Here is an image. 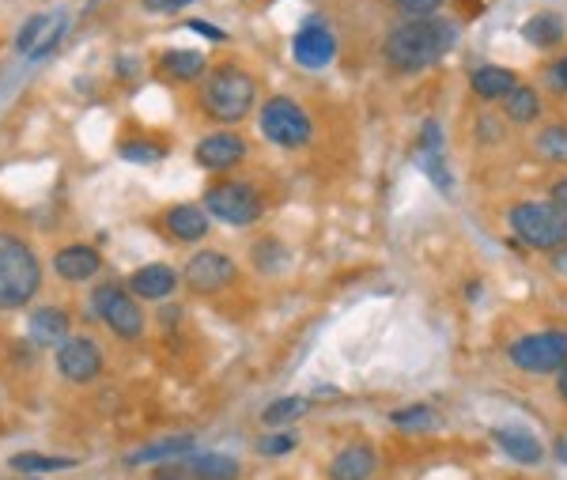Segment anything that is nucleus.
<instances>
[{"label":"nucleus","instance_id":"41","mask_svg":"<svg viewBox=\"0 0 567 480\" xmlns=\"http://www.w3.org/2000/svg\"><path fill=\"white\" fill-rule=\"evenodd\" d=\"M556 458L567 465V435H560V439H556Z\"/></svg>","mask_w":567,"mask_h":480},{"label":"nucleus","instance_id":"26","mask_svg":"<svg viewBox=\"0 0 567 480\" xmlns=\"http://www.w3.org/2000/svg\"><path fill=\"white\" fill-rule=\"evenodd\" d=\"M390 424L397 431H413V435H424V431L439 428V412L431 405H405V409L390 412Z\"/></svg>","mask_w":567,"mask_h":480},{"label":"nucleus","instance_id":"11","mask_svg":"<svg viewBox=\"0 0 567 480\" xmlns=\"http://www.w3.org/2000/svg\"><path fill=\"white\" fill-rule=\"evenodd\" d=\"M292 57L295 65H303L310 72L326 69L329 61L337 57V38H333V31H329L322 19H307L299 27V35L292 38Z\"/></svg>","mask_w":567,"mask_h":480},{"label":"nucleus","instance_id":"19","mask_svg":"<svg viewBox=\"0 0 567 480\" xmlns=\"http://www.w3.org/2000/svg\"><path fill=\"white\" fill-rule=\"evenodd\" d=\"M69 314L61 307H42L31 314V341L42 344V348H53V344L69 341Z\"/></svg>","mask_w":567,"mask_h":480},{"label":"nucleus","instance_id":"37","mask_svg":"<svg viewBox=\"0 0 567 480\" xmlns=\"http://www.w3.org/2000/svg\"><path fill=\"white\" fill-rule=\"evenodd\" d=\"M549 201H552V205H556V208H564V212H567V178H560V182L552 186Z\"/></svg>","mask_w":567,"mask_h":480},{"label":"nucleus","instance_id":"7","mask_svg":"<svg viewBox=\"0 0 567 480\" xmlns=\"http://www.w3.org/2000/svg\"><path fill=\"white\" fill-rule=\"evenodd\" d=\"M205 212L231 223V227H250V223L261 220L265 201H261L258 189L246 186V182H220L205 193Z\"/></svg>","mask_w":567,"mask_h":480},{"label":"nucleus","instance_id":"28","mask_svg":"<svg viewBox=\"0 0 567 480\" xmlns=\"http://www.w3.org/2000/svg\"><path fill=\"white\" fill-rule=\"evenodd\" d=\"M16 473H61V469H76V458H57V454H16L12 458Z\"/></svg>","mask_w":567,"mask_h":480},{"label":"nucleus","instance_id":"15","mask_svg":"<svg viewBox=\"0 0 567 480\" xmlns=\"http://www.w3.org/2000/svg\"><path fill=\"white\" fill-rule=\"evenodd\" d=\"M492 443H496V450L503 454V458H511V462H518V465L545 462V446H541V439L522 428H492Z\"/></svg>","mask_w":567,"mask_h":480},{"label":"nucleus","instance_id":"35","mask_svg":"<svg viewBox=\"0 0 567 480\" xmlns=\"http://www.w3.org/2000/svg\"><path fill=\"white\" fill-rule=\"evenodd\" d=\"M549 87L552 91H567V57H560V61L549 65Z\"/></svg>","mask_w":567,"mask_h":480},{"label":"nucleus","instance_id":"20","mask_svg":"<svg viewBox=\"0 0 567 480\" xmlns=\"http://www.w3.org/2000/svg\"><path fill=\"white\" fill-rule=\"evenodd\" d=\"M167 231L178 242H201L208 235V212L201 205H174L167 212Z\"/></svg>","mask_w":567,"mask_h":480},{"label":"nucleus","instance_id":"25","mask_svg":"<svg viewBox=\"0 0 567 480\" xmlns=\"http://www.w3.org/2000/svg\"><path fill=\"white\" fill-rule=\"evenodd\" d=\"M522 35H526V42H533L537 50H549V46H556V42L564 38V19L552 16V12H541V16L526 19Z\"/></svg>","mask_w":567,"mask_h":480},{"label":"nucleus","instance_id":"10","mask_svg":"<svg viewBox=\"0 0 567 480\" xmlns=\"http://www.w3.org/2000/svg\"><path fill=\"white\" fill-rule=\"evenodd\" d=\"M57 371L84 386L103 375V348L91 341V337H69V341L57 348Z\"/></svg>","mask_w":567,"mask_h":480},{"label":"nucleus","instance_id":"39","mask_svg":"<svg viewBox=\"0 0 567 480\" xmlns=\"http://www.w3.org/2000/svg\"><path fill=\"white\" fill-rule=\"evenodd\" d=\"M155 480H186V469H178V465H171V469H159V473H155Z\"/></svg>","mask_w":567,"mask_h":480},{"label":"nucleus","instance_id":"32","mask_svg":"<svg viewBox=\"0 0 567 480\" xmlns=\"http://www.w3.org/2000/svg\"><path fill=\"white\" fill-rule=\"evenodd\" d=\"M295 446H299L295 431H273V435H261L258 439V454L261 458H288Z\"/></svg>","mask_w":567,"mask_h":480},{"label":"nucleus","instance_id":"17","mask_svg":"<svg viewBox=\"0 0 567 480\" xmlns=\"http://www.w3.org/2000/svg\"><path fill=\"white\" fill-rule=\"evenodd\" d=\"M239 458L224 450H193L186 458V473L193 480H239Z\"/></svg>","mask_w":567,"mask_h":480},{"label":"nucleus","instance_id":"4","mask_svg":"<svg viewBox=\"0 0 567 480\" xmlns=\"http://www.w3.org/2000/svg\"><path fill=\"white\" fill-rule=\"evenodd\" d=\"M511 227L530 250H560L567 246V212L552 201H518L511 208Z\"/></svg>","mask_w":567,"mask_h":480},{"label":"nucleus","instance_id":"33","mask_svg":"<svg viewBox=\"0 0 567 480\" xmlns=\"http://www.w3.org/2000/svg\"><path fill=\"white\" fill-rule=\"evenodd\" d=\"M118 152L121 159H129V163H155V159H163V148L152 144V140H125Z\"/></svg>","mask_w":567,"mask_h":480},{"label":"nucleus","instance_id":"27","mask_svg":"<svg viewBox=\"0 0 567 480\" xmlns=\"http://www.w3.org/2000/svg\"><path fill=\"white\" fill-rule=\"evenodd\" d=\"M163 72L171 80H197L205 72V53L197 50H171L163 53Z\"/></svg>","mask_w":567,"mask_h":480},{"label":"nucleus","instance_id":"5","mask_svg":"<svg viewBox=\"0 0 567 480\" xmlns=\"http://www.w3.org/2000/svg\"><path fill=\"white\" fill-rule=\"evenodd\" d=\"M258 129L261 137L284 148V152H295V148H307L310 137H314V125H310V114L303 106L288 99V95H273L265 99L258 114Z\"/></svg>","mask_w":567,"mask_h":480},{"label":"nucleus","instance_id":"42","mask_svg":"<svg viewBox=\"0 0 567 480\" xmlns=\"http://www.w3.org/2000/svg\"><path fill=\"white\" fill-rule=\"evenodd\" d=\"M148 4H155V0H148Z\"/></svg>","mask_w":567,"mask_h":480},{"label":"nucleus","instance_id":"6","mask_svg":"<svg viewBox=\"0 0 567 480\" xmlns=\"http://www.w3.org/2000/svg\"><path fill=\"white\" fill-rule=\"evenodd\" d=\"M507 360L526 375H560L567 367V333L564 329H545V333L518 337L507 348Z\"/></svg>","mask_w":567,"mask_h":480},{"label":"nucleus","instance_id":"18","mask_svg":"<svg viewBox=\"0 0 567 480\" xmlns=\"http://www.w3.org/2000/svg\"><path fill=\"white\" fill-rule=\"evenodd\" d=\"M518 84V76L511 69H499V65H484L469 76V87H473V95L484 99V103H503L507 95H511V87Z\"/></svg>","mask_w":567,"mask_h":480},{"label":"nucleus","instance_id":"29","mask_svg":"<svg viewBox=\"0 0 567 480\" xmlns=\"http://www.w3.org/2000/svg\"><path fill=\"white\" fill-rule=\"evenodd\" d=\"M413 163L424 174H428L431 186H435V189H443V193H450V189H454V178H450L447 163H443V152H424V148H416Z\"/></svg>","mask_w":567,"mask_h":480},{"label":"nucleus","instance_id":"38","mask_svg":"<svg viewBox=\"0 0 567 480\" xmlns=\"http://www.w3.org/2000/svg\"><path fill=\"white\" fill-rule=\"evenodd\" d=\"M552 273H556V276H567V246L552 250Z\"/></svg>","mask_w":567,"mask_h":480},{"label":"nucleus","instance_id":"30","mask_svg":"<svg viewBox=\"0 0 567 480\" xmlns=\"http://www.w3.org/2000/svg\"><path fill=\"white\" fill-rule=\"evenodd\" d=\"M537 155L549 163H567V125H545L537 133Z\"/></svg>","mask_w":567,"mask_h":480},{"label":"nucleus","instance_id":"36","mask_svg":"<svg viewBox=\"0 0 567 480\" xmlns=\"http://www.w3.org/2000/svg\"><path fill=\"white\" fill-rule=\"evenodd\" d=\"M189 27H193V31H197V35H205V38H212V42H224V31H220V27H212V23H205V19H193V23H189Z\"/></svg>","mask_w":567,"mask_h":480},{"label":"nucleus","instance_id":"8","mask_svg":"<svg viewBox=\"0 0 567 480\" xmlns=\"http://www.w3.org/2000/svg\"><path fill=\"white\" fill-rule=\"evenodd\" d=\"M91 307L103 318L106 326L118 333L121 341H140L144 337V310L137 307V299L125 292L121 284H99L91 292Z\"/></svg>","mask_w":567,"mask_h":480},{"label":"nucleus","instance_id":"31","mask_svg":"<svg viewBox=\"0 0 567 480\" xmlns=\"http://www.w3.org/2000/svg\"><path fill=\"white\" fill-rule=\"evenodd\" d=\"M288 261H292V254H288V246L276 239H265L254 246V265H258L261 273H284L288 269Z\"/></svg>","mask_w":567,"mask_h":480},{"label":"nucleus","instance_id":"40","mask_svg":"<svg viewBox=\"0 0 567 480\" xmlns=\"http://www.w3.org/2000/svg\"><path fill=\"white\" fill-rule=\"evenodd\" d=\"M556 394H560V401L567 405V367L560 371V375H556Z\"/></svg>","mask_w":567,"mask_h":480},{"label":"nucleus","instance_id":"24","mask_svg":"<svg viewBox=\"0 0 567 480\" xmlns=\"http://www.w3.org/2000/svg\"><path fill=\"white\" fill-rule=\"evenodd\" d=\"M310 409V397H276V401H269L265 409H261V424L265 428H288L292 420H299V416H307Z\"/></svg>","mask_w":567,"mask_h":480},{"label":"nucleus","instance_id":"2","mask_svg":"<svg viewBox=\"0 0 567 480\" xmlns=\"http://www.w3.org/2000/svg\"><path fill=\"white\" fill-rule=\"evenodd\" d=\"M42 288V261L19 235L0 231V310L27 307Z\"/></svg>","mask_w":567,"mask_h":480},{"label":"nucleus","instance_id":"14","mask_svg":"<svg viewBox=\"0 0 567 480\" xmlns=\"http://www.w3.org/2000/svg\"><path fill=\"white\" fill-rule=\"evenodd\" d=\"M178 280H182V276L174 273L171 265H163V261H152V265H144V269H137V273L129 276V292L137 295V299H152V303H163L167 295H174Z\"/></svg>","mask_w":567,"mask_h":480},{"label":"nucleus","instance_id":"34","mask_svg":"<svg viewBox=\"0 0 567 480\" xmlns=\"http://www.w3.org/2000/svg\"><path fill=\"white\" fill-rule=\"evenodd\" d=\"M443 4H447V0H397V8L409 19H431Z\"/></svg>","mask_w":567,"mask_h":480},{"label":"nucleus","instance_id":"22","mask_svg":"<svg viewBox=\"0 0 567 480\" xmlns=\"http://www.w3.org/2000/svg\"><path fill=\"white\" fill-rule=\"evenodd\" d=\"M57 19H61V12H38V16L27 19V23H23V31L16 35L19 57H35V53L42 50V42L50 38V31L57 27Z\"/></svg>","mask_w":567,"mask_h":480},{"label":"nucleus","instance_id":"9","mask_svg":"<svg viewBox=\"0 0 567 480\" xmlns=\"http://www.w3.org/2000/svg\"><path fill=\"white\" fill-rule=\"evenodd\" d=\"M186 288L193 295H216L235 284V261L220 254V250H201L186 261Z\"/></svg>","mask_w":567,"mask_h":480},{"label":"nucleus","instance_id":"13","mask_svg":"<svg viewBox=\"0 0 567 480\" xmlns=\"http://www.w3.org/2000/svg\"><path fill=\"white\" fill-rule=\"evenodd\" d=\"M99 269H103V254L95 246H84V242L57 250V258H53V273L61 276V280H69V284H84Z\"/></svg>","mask_w":567,"mask_h":480},{"label":"nucleus","instance_id":"21","mask_svg":"<svg viewBox=\"0 0 567 480\" xmlns=\"http://www.w3.org/2000/svg\"><path fill=\"white\" fill-rule=\"evenodd\" d=\"M503 118L511 121V125H533V121L541 118V95L530 84H515L511 95L503 99Z\"/></svg>","mask_w":567,"mask_h":480},{"label":"nucleus","instance_id":"16","mask_svg":"<svg viewBox=\"0 0 567 480\" xmlns=\"http://www.w3.org/2000/svg\"><path fill=\"white\" fill-rule=\"evenodd\" d=\"M378 454L371 443H352L337 450V458L329 462V480H371L375 477Z\"/></svg>","mask_w":567,"mask_h":480},{"label":"nucleus","instance_id":"23","mask_svg":"<svg viewBox=\"0 0 567 480\" xmlns=\"http://www.w3.org/2000/svg\"><path fill=\"white\" fill-rule=\"evenodd\" d=\"M193 450V435H174V439H159L152 446H140L137 454H129V465H155L167 458H182Z\"/></svg>","mask_w":567,"mask_h":480},{"label":"nucleus","instance_id":"12","mask_svg":"<svg viewBox=\"0 0 567 480\" xmlns=\"http://www.w3.org/2000/svg\"><path fill=\"white\" fill-rule=\"evenodd\" d=\"M193 159L205 171H231V167H239L246 159V140L239 133H212V137L197 140Z\"/></svg>","mask_w":567,"mask_h":480},{"label":"nucleus","instance_id":"3","mask_svg":"<svg viewBox=\"0 0 567 480\" xmlns=\"http://www.w3.org/2000/svg\"><path fill=\"white\" fill-rule=\"evenodd\" d=\"M258 99V84L250 72H242L239 65H220L205 76L201 87V106L208 110V118L220 125H239Z\"/></svg>","mask_w":567,"mask_h":480},{"label":"nucleus","instance_id":"1","mask_svg":"<svg viewBox=\"0 0 567 480\" xmlns=\"http://www.w3.org/2000/svg\"><path fill=\"white\" fill-rule=\"evenodd\" d=\"M458 46V23L450 19H409L394 27L386 42H382V57L386 65L397 72H424L431 69L439 57H447Z\"/></svg>","mask_w":567,"mask_h":480}]
</instances>
